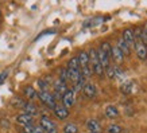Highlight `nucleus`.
Instances as JSON below:
<instances>
[{"instance_id": "1", "label": "nucleus", "mask_w": 147, "mask_h": 133, "mask_svg": "<svg viewBox=\"0 0 147 133\" xmlns=\"http://www.w3.org/2000/svg\"><path fill=\"white\" fill-rule=\"evenodd\" d=\"M88 55H89V65H90V69H92V73H94L98 77H102L104 76V69H102V66L98 62L96 49H90Z\"/></svg>"}, {"instance_id": "2", "label": "nucleus", "mask_w": 147, "mask_h": 133, "mask_svg": "<svg viewBox=\"0 0 147 133\" xmlns=\"http://www.w3.org/2000/svg\"><path fill=\"white\" fill-rule=\"evenodd\" d=\"M38 98H39L47 108H50V109H54V108L57 106V102L54 100L53 94L49 93V92H39V93H38Z\"/></svg>"}, {"instance_id": "3", "label": "nucleus", "mask_w": 147, "mask_h": 133, "mask_svg": "<svg viewBox=\"0 0 147 133\" xmlns=\"http://www.w3.org/2000/svg\"><path fill=\"white\" fill-rule=\"evenodd\" d=\"M39 126L43 129L45 133H57V125L54 124L53 121L47 118V117H42L39 120Z\"/></svg>"}, {"instance_id": "4", "label": "nucleus", "mask_w": 147, "mask_h": 133, "mask_svg": "<svg viewBox=\"0 0 147 133\" xmlns=\"http://www.w3.org/2000/svg\"><path fill=\"white\" fill-rule=\"evenodd\" d=\"M135 53H136V57L140 59V61H146L147 59V47L142 43V40L139 38H135V44H134Z\"/></svg>"}, {"instance_id": "5", "label": "nucleus", "mask_w": 147, "mask_h": 133, "mask_svg": "<svg viewBox=\"0 0 147 133\" xmlns=\"http://www.w3.org/2000/svg\"><path fill=\"white\" fill-rule=\"evenodd\" d=\"M61 100H62L63 106L66 108V109L71 108L74 105V101H76V98H74V92L70 90V89H67L66 92L62 94V98H61Z\"/></svg>"}, {"instance_id": "6", "label": "nucleus", "mask_w": 147, "mask_h": 133, "mask_svg": "<svg viewBox=\"0 0 147 133\" xmlns=\"http://www.w3.org/2000/svg\"><path fill=\"white\" fill-rule=\"evenodd\" d=\"M121 38H123V40L128 44L129 47H134V44H135L134 30H131V28H125L124 31H123V34H121Z\"/></svg>"}, {"instance_id": "7", "label": "nucleus", "mask_w": 147, "mask_h": 133, "mask_svg": "<svg viewBox=\"0 0 147 133\" xmlns=\"http://www.w3.org/2000/svg\"><path fill=\"white\" fill-rule=\"evenodd\" d=\"M97 51V58H98V62H100V65L102 66V69H107L109 65H111V58L108 57L107 54L104 53L100 47H98V50H96Z\"/></svg>"}, {"instance_id": "8", "label": "nucleus", "mask_w": 147, "mask_h": 133, "mask_svg": "<svg viewBox=\"0 0 147 133\" xmlns=\"http://www.w3.org/2000/svg\"><path fill=\"white\" fill-rule=\"evenodd\" d=\"M53 110H54L55 117L59 118V120H66L67 117H69V109H66L63 105H57Z\"/></svg>"}, {"instance_id": "9", "label": "nucleus", "mask_w": 147, "mask_h": 133, "mask_svg": "<svg viewBox=\"0 0 147 133\" xmlns=\"http://www.w3.org/2000/svg\"><path fill=\"white\" fill-rule=\"evenodd\" d=\"M82 93H84L85 97L88 98H94L96 94H97V89L93 84H85V86L82 88Z\"/></svg>"}, {"instance_id": "10", "label": "nucleus", "mask_w": 147, "mask_h": 133, "mask_svg": "<svg viewBox=\"0 0 147 133\" xmlns=\"http://www.w3.org/2000/svg\"><path fill=\"white\" fill-rule=\"evenodd\" d=\"M67 70V80H70L73 84H76L77 81H80L82 78L80 69H66Z\"/></svg>"}, {"instance_id": "11", "label": "nucleus", "mask_w": 147, "mask_h": 133, "mask_svg": "<svg viewBox=\"0 0 147 133\" xmlns=\"http://www.w3.org/2000/svg\"><path fill=\"white\" fill-rule=\"evenodd\" d=\"M16 122L23 126H26V125H31L32 124V117L31 116L26 114V113H20V114L16 116Z\"/></svg>"}, {"instance_id": "12", "label": "nucleus", "mask_w": 147, "mask_h": 133, "mask_svg": "<svg viewBox=\"0 0 147 133\" xmlns=\"http://www.w3.org/2000/svg\"><path fill=\"white\" fill-rule=\"evenodd\" d=\"M86 128L89 132H94V133H100L101 130V125L98 122L97 120H93V118H90V120L86 121Z\"/></svg>"}, {"instance_id": "13", "label": "nucleus", "mask_w": 147, "mask_h": 133, "mask_svg": "<svg viewBox=\"0 0 147 133\" xmlns=\"http://www.w3.org/2000/svg\"><path fill=\"white\" fill-rule=\"evenodd\" d=\"M111 59H113L116 63H121L123 61H124V55H123V53H121L120 50L115 46H112V54H111Z\"/></svg>"}, {"instance_id": "14", "label": "nucleus", "mask_w": 147, "mask_h": 133, "mask_svg": "<svg viewBox=\"0 0 147 133\" xmlns=\"http://www.w3.org/2000/svg\"><path fill=\"white\" fill-rule=\"evenodd\" d=\"M116 47H117V49L123 53V55H129V54H131V47H129L128 44L123 40V38H121V36L117 39V44H116Z\"/></svg>"}, {"instance_id": "15", "label": "nucleus", "mask_w": 147, "mask_h": 133, "mask_svg": "<svg viewBox=\"0 0 147 133\" xmlns=\"http://www.w3.org/2000/svg\"><path fill=\"white\" fill-rule=\"evenodd\" d=\"M66 90H67L66 82H63V81H61V80L54 81V92H55V93H58V94H61V96H62Z\"/></svg>"}, {"instance_id": "16", "label": "nucleus", "mask_w": 147, "mask_h": 133, "mask_svg": "<svg viewBox=\"0 0 147 133\" xmlns=\"http://www.w3.org/2000/svg\"><path fill=\"white\" fill-rule=\"evenodd\" d=\"M23 110L24 113L28 116H36L38 114V108L35 106V104H32V102H26L24 104V106H23Z\"/></svg>"}, {"instance_id": "17", "label": "nucleus", "mask_w": 147, "mask_h": 133, "mask_svg": "<svg viewBox=\"0 0 147 133\" xmlns=\"http://www.w3.org/2000/svg\"><path fill=\"white\" fill-rule=\"evenodd\" d=\"M77 59H78V63H80V67L89 66V55H88L86 51H81V53L78 54Z\"/></svg>"}, {"instance_id": "18", "label": "nucleus", "mask_w": 147, "mask_h": 133, "mask_svg": "<svg viewBox=\"0 0 147 133\" xmlns=\"http://www.w3.org/2000/svg\"><path fill=\"white\" fill-rule=\"evenodd\" d=\"M105 116H107L108 118L113 120V118H116V117L119 116V109L116 106H113V105H109V106H107V109H105Z\"/></svg>"}, {"instance_id": "19", "label": "nucleus", "mask_w": 147, "mask_h": 133, "mask_svg": "<svg viewBox=\"0 0 147 133\" xmlns=\"http://www.w3.org/2000/svg\"><path fill=\"white\" fill-rule=\"evenodd\" d=\"M23 93H24L26 98H28V100H35L38 97V93H36V90L32 86H26L24 90H23Z\"/></svg>"}, {"instance_id": "20", "label": "nucleus", "mask_w": 147, "mask_h": 133, "mask_svg": "<svg viewBox=\"0 0 147 133\" xmlns=\"http://www.w3.org/2000/svg\"><path fill=\"white\" fill-rule=\"evenodd\" d=\"M63 133H78V126L73 122H69L63 126Z\"/></svg>"}, {"instance_id": "21", "label": "nucleus", "mask_w": 147, "mask_h": 133, "mask_svg": "<svg viewBox=\"0 0 147 133\" xmlns=\"http://www.w3.org/2000/svg\"><path fill=\"white\" fill-rule=\"evenodd\" d=\"M100 49H101L104 53L107 54L108 57L111 58V54H112V44L109 43V42H102V43L100 44Z\"/></svg>"}, {"instance_id": "22", "label": "nucleus", "mask_w": 147, "mask_h": 133, "mask_svg": "<svg viewBox=\"0 0 147 133\" xmlns=\"http://www.w3.org/2000/svg\"><path fill=\"white\" fill-rule=\"evenodd\" d=\"M139 39L142 40V43L147 47V23L140 28V36H139Z\"/></svg>"}, {"instance_id": "23", "label": "nucleus", "mask_w": 147, "mask_h": 133, "mask_svg": "<svg viewBox=\"0 0 147 133\" xmlns=\"http://www.w3.org/2000/svg\"><path fill=\"white\" fill-rule=\"evenodd\" d=\"M107 132H108V133H123V128H121L120 125L111 124V125H108Z\"/></svg>"}, {"instance_id": "24", "label": "nucleus", "mask_w": 147, "mask_h": 133, "mask_svg": "<svg viewBox=\"0 0 147 133\" xmlns=\"http://www.w3.org/2000/svg\"><path fill=\"white\" fill-rule=\"evenodd\" d=\"M38 88L40 89V92H47V88H49V82L45 80V78H40L38 80Z\"/></svg>"}, {"instance_id": "25", "label": "nucleus", "mask_w": 147, "mask_h": 133, "mask_svg": "<svg viewBox=\"0 0 147 133\" xmlns=\"http://www.w3.org/2000/svg\"><path fill=\"white\" fill-rule=\"evenodd\" d=\"M66 69H80V63H78V59H77V57H73L67 62V67Z\"/></svg>"}, {"instance_id": "26", "label": "nucleus", "mask_w": 147, "mask_h": 133, "mask_svg": "<svg viewBox=\"0 0 147 133\" xmlns=\"http://www.w3.org/2000/svg\"><path fill=\"white\" fill-rule=\"evenodd\" d=\"M121 93L124 94H128L132 92V82H124V84L121 85Z\"/></svg>"}, {"instance_id": "27", "label": "nucleus", "mask_w": 147, "mask_h": 133, "mask_svg": "<svg viewBox=\"0 0 147 133\" xmlns=\"http://www.w3.org/2000/svg\"><path fill=\"white\" fill-rule=\"evenodd\" d=\"M104 74H107L108 78L113 80V78H115V69H113V65H109L107 69H104Z\"/></svg>"}, {"instance_id": "28", "label": "nucleus", "mask_w": 147, "mask_h": 133, "mask_svg": "<svg viewBox=\"0 0 147 133\" xmlns=\"http://www.w3.org/2000/svg\"><path fill=\"white\" fill-rule=\"evenodd\" d=\"M85 86V80L84 78H81L80 81H77L76 84H74V86H73V92L76 93V92H80V90H82V88Z\"/></svg>"}, {"instance_id": "29", "label": "nucleus", "mask_w": 147, "mask_h": 133, "mask_svg": "<svg viewBox=\"0 0 147 133\" xmlns=\"http://www.w3.org/2000/svg\"><path fill=\"white\" fill-rule=\"evenodd\" d=\"M24 104H26V101H23L22 98H13L12 100V105L13 106H18V108H22L23 109V106H24Z\"/></svg>"}, {"instance_id": "30", "label": "nucleus", "mask_w": 147, "mask_h": 133, "mask_svg": "<svg viewBox=\"0 0 147 133\" xmlns=\"http://www.w3.org/2000/svg\"><path fill=\"white\" fill-rule=\"evenodd\" d=\"M113 69H115V78H123V77H124V71L120 69V66L115 65Z\"/></svg>"}, {"instance_id": "31", "label": "nucleus", "mask_w": 147, "mask_h": 133, "mask_svg": "<svg viewBox=\"0 0 147 133\" xmlns=\"http://www.w3.org/2000/svg\"><path fill=\"white\" fill-rule=\"evenodd\" d=\"M58 80L63 81V82H66L67 81V70H66V67L61 69V71H59V78H58Z\"/></svg>"}, {"instance_id": "32", "label": "nucleus", "mask_w": 147, "mask_h": 133, "mask_svg": "<svg viewBox=\"0 0 147 133\" xmlns=\"http://www.w3.org/2000/svg\"><path fill=\"white\" fill-rule=\"evenodd\" d=\"M34 128H35V126H34V125H26V126H23V132L24 133H32L34 132Z\"/></svg>"}, {"instance_id": "33", "label": "nucleus", "mask_w": 147, "mask_h": 133, "mask_svg": "<svg viewBox=\"0 0 147 133\" xmlns=\"http://www.w3.org/2000/svg\"><path fill=\"white\" fill-rule=\"evenodd\" d=\"M7 76H8V71H3V73L0 74V84H1L5 78H7Z\"/></svg>"}, {"instance_id": "34", "label": "nucleus", "mask_w": 147, "mask_h": 133, "mask_svg": "<svg viewBox=\"0 0 147 133\" xmlns=\"http://www.w3.org/2000/svg\"><path fill=\"white\" fill-rule=\"evenodd\" d=\"M32 133H45V132H43V129L38 125V126H35V128H34V132H32Z\"/></svg>"}, {"instance_id": "35", "label": "nucleus", "mask_w": 147, "mask_h": 133, "mask_svg": "<svg viewBox=\"0 0 147 133\" xmlns=\"http://www.w3.org/2000/svg\"><path fill=\"white\" fill-rule=\"evenodd\" d=\"M0 15H1V9H0Z\"/></svg>"}, {"instance_id": "36", "label": "nucleus", "mask_w": 147, "mask_h": 133, "mask_svg": "<svg viewBox=\"0 0 147 133\" xmlns=\"http://www.w3.org/2000/svg\"><path fill=\"white\" fill-rule=\"evenodd\" d=\"M88 133H94V132H88Z\"/></svg>"}]
</instances>
